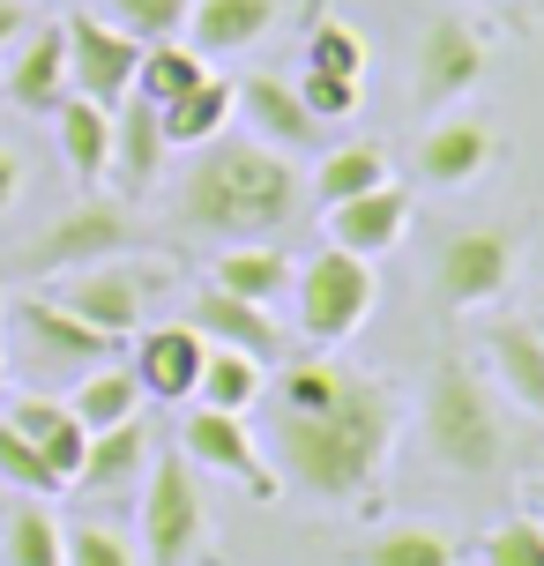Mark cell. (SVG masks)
I'll list each match as a JSON object with an SVG mask.
<instances>
[{"label": "cell", "mask_w": 544, "mask_h": 566, "mask_svg": "<svg viewBox=\"0 0 544 566\" xmlns=\"http://www.w3.org/2000/svg\"><path fill=\"white\" fill-rule=\"evenodd\" d=\"M396 448V396L373 373H344L328 410H276L269 418V462L291 492L314 500H373Z\"/></svg>", "instance_id": "cell-1"}, {"label": "cell", "mask_w": 544, "mask_h": 566, "mask_svg": "<svg viewBox=\"0 0 544 566\" xmlns=\"http://www.w3.org/2000/svg\"><path fill=\"white\" fill-rule=\"evenodd\" d=\"M179 224L201 231V239H276V231L299 217V171H291L284 149L269 142H201L195 165L179 171Z\"/></svg>", "instance_id": "cell-2"}, {"label": "cell", "mask_w": 544, "mask_h": 566, "mask_svg": "<svg viewBox=\"0 0 544 566\" xmlns=\"http://www.w3.org/2000/svg\"><path fill=\"white\" fill-rule=\"evenodd\" d=\"M418 432H426L432 470L448 478H492L508 462V432H500V396L478 366L440 358L426 373V396H418Z\"/></svg>", "instance_id": "cell-3"}, {"label": "cell", "mask_w": 544, "mask_h": 566, "mask_svg": "<svg viewBox=\"0 0 544 566\" xmlns=\"http://www.w3.org/2000/svg\"><path fill=\"white\" fill-rule=\"evenodd\" d=\"M135 522H143V566H195V552L209 544V492L179 448L149 454Z\"/></svg>", "instance_id": "cell-4"}, {"label": "cell", "mask_w": 544, "mask_h": 566, "mask_svg": "<svg viewBox=\"0 0 544 566\" xmlns=\"http://www.w3.org/2000/svg\"><path fill=\"white\" fill-rule=\"evenodd\" d=\"M291 298H299V336L328 350V343H344L366 328L373 298H380V276H373V261L344 254V247H321L299 276H291Z\"/></svg>", "instance_id": "cell-5"}, {"label": "cell", "mask_w": 544, "mask_h": 566, "mask_svg": "<svg viewBox=\"0 0 544 566\" xmlns=\"http://www.w3.org/2000/svg\"><path fill=\"white\" fill-rule=\"evenodd\" d=\"M165 291H172V269H165V261H127V254H113V261H90V269H67L53 298L67 313H83L90 328H105L113 343H127L135 328H143V313L157 306Z\"/></svg>", "instance_id": "cell-6"}, {"label": "cell", "mask_w": 544, "mask_h": 566, "mask_svg": "<svg viewBox=\"0 0 544 566\" xmlns=\"http://www.w3.org/2000/svg\"><path fill=\"white\" fill-rule=\"evenodd\" d=\"M522 239L508 224H462L432 247V306L440 313H478L515 283Z\"/></svg>", "instance_id": "cell-7"}, {"label": "cell", "mask_w": 544, "mask_h": 566, "mask_svg": "<svg viewBox=\"0 0 544 566\" xmlns=\"http://www.w3.org/2000/svg\"><path fill=\"white\" fill-rule=\"evenodd\" d=\"M485 38L470 15H432L418 30V60H410V97H418V113H448L462 105L470 90L485 83Z\"/></svg>", "instance_id": "cell-8"}, {"label": "cell", "mask_w": 544, "mask_h": 566, "mask_svg": "<svg viewBox=\"0 0 544 566\" xmlns=\"http://www.w3.org/2000/svg\"><path fill=\"white\" fill-rule=\"evenodd\" d=\"M179 454H187L195 470H217V478L247 484L254 500H276V492H284L276 462L261 454V440L247 432V418H239V410H209V402H195V410L179 418Z\"/></svg>", "instance_id": "cell-9"}, {"label": "cell", "mask_w": 544, "mask_h": 566, "mask_svg": "<svg viewBox=\"0 0 544 566\" xmlns=\"http://www.w3.org/2000/svg\"><path fill=\"white\" fill-rule=\"evenodd\" d=\"M135 247V217H127V201H75V209H60L45 239L23 254L30 276H67V269H90V261H113Z\"/></svg>", "instance_id": "cell-10"}, {"label": "cell", "mask_w": 544, "mask_h": 566, "mask_svg": "<svg viewBox=\"0 0 544 566\" xmlns=\"http://www.w3.org/2000/svg\"><path fill=\"white\" fill-rule=\"evenodd\" d=\"M15 343H23L30 373H75L83 380L90 366H105V358H119V343L105 336V328H90L83 313H67L60 298H23L15 306Z\"/></svg>", "instance_id": "cell-11"}, {"label": "cell", "mask_w": 544, "mask_h": 566, "mask_svg": "<svg viewBox=\"0 0 544 566\" xmlns=\"http://www.w3.org/2000/svg\"><path fill=\"white\" fill-rule=\"evenodd\" d=\"M67 90L90 97V105H119L135 90V67H143V45L113 30L105 15H67Z\"/></svg>", "instance_id": "cell-12"}, {"label": "cell", "mask_w": 544, "mask_h": 566, "mask_svg": "<svg viewBox=\"0 0 544 566\" xmlns=\"http://www.w3.org/2000/svg\"><path fill=\"white\" fill-rule=\"evenodd\" d=\"M500 127L478 113H432V127L418 135V179L426 187H470L500 165Z\"/></svg>", "instance_id": "cell-13"}, {"label": "cell", "mask_w": 544, "mask_h": 566, "mask_svg": "<svg viewBox=\"0 0 544 566\" xmlns=\"http://www.w3.org/2000/svg\"><path fill=\"white\" fill-rule=\"evenodd\" d=\"M201 358H209V343H201L195 321L135 328V380H143V402H195Z\"/></svg>", "instance_id": "cell-14"}, {"label": "cell", "mask_w": 544, "mask_h": 566, "mask_svg": "<svg viewBox=\"0 0 544 566\" xmlns=\"http://www.w3.org/2000/svg\"><path fill=\"white\" fill-rule=\"evenodd\" d=\"M402 231H410V195H402L396 179L328 209V247H344L358 261H380L388 247H402Z\"/></svg>", "instance_id": "cell-15"}, {"label": "cell", "mask_w": 544, "mask_h": 566, "mask_svg": "<svg viewBox=\"0 0 544 566\" xmlns=\"http://www.w3.org/2000/svg\"><path fill=\"white\" fill-rule=\"evenodd\" d=\"M269 30H276V0H187L179 38L201 60H231V53H254Z\"/></svg>", "instance_id": "cell-16"}, {"label": "cell", "mask_w": 544, "mask_h": 566, "mask_svg": "<svg viewBox=\"0 0 544 566\" xmlns=\"http://www.w3.org/2000/svg\"><path fill=\"white\" fill-rule=\"evenodd\" d=\"M165 127H157V105L149 97H119L113 105V171L105 179H119V195H149L157 187V171H165Z\"/></svg>", "instance_id": "cell-17"}, {"label": "cell", "mask_w": 544, "mask_h": 566, "mask_svg": "<svg viewBox=\"0 0 544 566\" xmlns=\"http://www.w3.org/2000/svg\"><path fill=\"white\" fill-rule=\"evenodd\" d=\"M239 113H247L254 142H269V149H314L321 142V119L306 113L299 83H284V75H247L239 83Z\"/></svg>", "instance_id": "cell-18"}, {"label": "cell", "mask_w": 544, "mask_h": 566, "mask_svg": "<svg viewBox=\"0 0 544 566\" xmlns=\"http://www.w3.org/2000/svg\"><path fill=\"white\" fill-rule=\"evenodd\" d=\"M485 366H492L500 396L515 402V410L544 418V336H537V321H492L485 328Z\"/></svg>", "instance_id": "cell-19"}, {"label": "cell", "mask_w": 544, "mask_h": 566, "mask_svg": "<svg viewBox=\"0 0 544 566\" xmlns=\"http://www.w3.org/2000/svg\"><path fill=\"white\" fill-rule=\"evenodd\" d=\"M0 90H8V105H15V113L53 119V105L67 97V30H60V23L30 30L23 53H15V67L0 75Z\"/></svg>", "instance_id": "cell-20"}, {"label": "cell", "mask_w": 544, "mask_h": 566, "mask_svg": "<svg viewBox=\"0 0 544 566\" xmlns=\"http://www.w3.org/2000/svg\"><path fill=\"white\" fill-rule=\"evenodd\" d=\"M195 328H201V343L247 350V358H261V366H276V358H284V328H276V321H269V306H254V298H231V291H201Z\"/></svg>", "instance_id": "cell-21"}, {"label": "cell", "mask_w": 544, "mask_h": 566, "mask_svg": "<svg viewBox=\"0 0 544 566\" xmlns=\"http://www.w3.org/2000/svg\"><path fill=\"white\" fill-rule=\"evenodd\" d=\"M299 276V261L269 239H231L224 254L209 261V291H231V298H254V306H276Z\"/></svg>", "instance_id": "cell-22"}, {"label": "cell", "mask_w": 544, "mask_h": 566, "mask_svg": "<svg viewBox=\"0 0 544 566\" xmlns=\"http://www.w3.org/2000/svg\"><path fill=\"white\" fill-rule=\"evenodd\" d=\"M8 424L23 432L30 448L53 462L60 478L75 484V470H83V448H90V432H83V418L67 410V396H15L8 402Z\"/></svg>", "instance_id": "cell-23"}, {"label": "cell", "mask_w": 544, "mask_h": 566, "mask_svg": "<svg viewBox=\"0 0 544 566\" xmlns=\"http://www.w3.org/2000/svg\"><path fill=\"white\" fill-rule=\"evenodd\" d=\"M53 127H60V157H67V171L83 179V187H97L105 171H113V105H90V97H60L53 105Z\"/></svg>", "instance_id": "cell-24"}, {"label": "cell", "mask_w": 544, "mask_h": 566, "mask_svg": "<svg viewBox=\"0 0 544 566\" xmlns=\"http://www.w3.org/2000/svg\"><path fill=\"white\" fill-rule=\"evenodd\" d=\"M231 113H239V83H224V75H201L187 97L157 105V127H165V142H172V149H201V142H217V135L231 127Z\"/></svg>", "instance_id": "cell-25"}, {"label": "cell", "mask_w": 544, "mask_h": 566, "mask_svg": "<svg viewBox=\"0 0 544 566\" xmlns=\"http://www.w3.org/2000/svg\"><path fill=\"white\" fill-rule=\"evenodd\" d=\"M143 462H149V424L143 418L105 424V432H90L75 484L83 492H127V484H143Z\"/></svg>", "instance_id": "cell-26"}, {"label": "cell", "mask_w": 544, "mask_h": 566, "mask_svg": "<svg viewBox=\"0 0 544 566\" xmlns=\"http://www.w3.org/2000/svg\"><path fill=\"white\" fill-rule=\"evenodd\" d=\"M67 410L83 418V432L127 424V418H143V380H135V366H119V358H105V366H90L83 380L67 388Z\"/></svg>", "instance_id": "cell-27"}, {"label": "cell", "mask_w": 544, "mask_h": 566, "mask_svg": "<svg viewBox=\"0 0 544 566\" xmlns=\"http://www.w3.org/2000/svg\"><path fill=\"white\" fill-rule=\"evenodd\" d=\"M0 566H67L53 507H38V500L8 507V522H0Z\"/></svg>", "instance_id": "cell-28"}, {"label": "cell", "mask_w": 544, "mask_h": 566, "mask_svg": "<svg viewBox=\"0 0 544 566\" xmlns=\"http://www.w3.org/2000/svg\"><path fill=\"white\" fill-rule=\"evenodd\" d=\"M195 402H209V410H239V418H247V410L261 402V358H247V350H224V343H209Z\"/></svg>", "instance_id": "cell-29"}, {"label": "cell", "mask_w": 544, "mask_h": 566, "mask_svg": "<svg viewBox=\"0 0 544 566\" xmlns=\"http://www.w3.org/2000/svg\"><path fill=\"white\" fill-rule=\"evenodd\" d=\"M201 75H209V60H201L187 38H165V45H143V67H135V97H149V105H172V97H187Z\"/></svg>", "instance_id": "cell-30"}, {"label": "cell", "mask_w": 544, "mask_h": 566, "mask_svg": "<svg viewBox=\"0 0 544 566\" xmlns=\"http://www.w3.org/2000/svg\"><path fill=\"white\" fill-rule=\"evenodd\" d=\"M321 201L336 209V201L366 195V187H388V149L380 142H344V149H321V171H314Z\"/></svg>", "instance_id": "cell-31"}, {"label": "cell", "mask_w": 544, "mask_h": 566, "mask_svg": "<svg viewBox=\"0 0 544 566\" xmlns=\"http://www.w3.org/2000/svg\"><path fill=\"white\" fill-rule=\"evenodd\" d=\"M358 566H456V544L440 537V530H380V537L358 552Z\"/></svg>", "instance_id": "cell-32"}, {"label": "cell", "mask_w": 544, "mask_h": 566, "mask_svg": "<svg viewBox=\"0 0 544 566\" xmlns=\"http://www.w3.org/2000/svg\"><path fill=\"white\" fill-rule=\"evenodd\" d=\"M0 478L15 484L23 500H53V492H67V478H60V470H53L38 448H30V440H23L8 418H0Z\"/></svg>", "instance_id": "cell-33"}, {"label": "cell", "mask_w": 544, "mask_h": 566, "mask_svg": "<svg viewBox=\"0 0 544 566\" xmlns=\"http://www.w3.org/2000/svg\"><path fill=\"white\" fill-rule=\"evenodd\" d=\"M97 15L113 30H127L135 45H165V38L187 30V0H105Z\"/></svg>", "instance_id": "cell-34"}, {"label": "cell", "mask_w": 544, "mask_h": 566, "mask_svg": "<svg viewBox=\"0 0 544 566\" xmlns=\"http://www.w3.org/2000/svg\"><path fill=\"white\" fill-rule=\"evenodd\" d=\"M60 552L67 566H143V544L113 530V522H75V530H60Z\"/></svg>", "instance_id": "cell-35"}, {"label": "cell", "mask_w": 544, "mask_h": 566, "mask_svg": "<svg viewBox=\"0 0 544 566\" xmlns=\"http://www.w3.org/2000/svg\"><path fill=\"white\" fill-rule=\"evenodd\" d=\"M478 559L485 566H544V514H508L500 530H485Z\"/></svg>", "instance_id": "cell-36"}, {"label": "cell", "mask_w": 544, "mask_h": 566, "mask_svg": "<svg viewBox=\"0 0 544 566\" xmlns=\"http://www.w3.org/2000/svg\"><path fill=\"white\" fill-rule=\"evenodd\" d=\"M306 67H321V75H366V38L351 23H336V15H321L314 38H306Z\"/></svg>", "instance_id": "cell-37"}, {"label": "cell", "mask_w": 544, "mask_h": 566, "mask_svg": "<svg viewBox=\"0 0 544 566\" xmlns=\"http://www.w3.org/2000/svg\"><path fill=\"white\" fill-rule=\"evenodd\" d=\"M299 97H306V113L328 127V119H351L366 97H358V75H321V67H306V83H299Z\"/></svg>", "instance_id": "cell-38"}, {"label": "cell", "mask_w": 544, "mask_h": 566, "mask_svg": "<svg viewBox=\"0 0 544 566\" xmlns=\"http://www.w3.org/2000/svg\"><path fill=\"white\" fill-rule=\"evenodd\" d=\"M15 187H23V157H15V149L0 142V209L15 201Z\"/></svg>", "instance_id": "cell-39"}, {"label": "cell", "mask_w": 544, "mask_h": 566, "mask_svg": "<svg viewBox=\"0 0 544 566\" xmlns=\"http://www.w3.org/2000/svg\"><path fill=\"white\" fill-rule=\"evenodd\" d=\"M23 30H30L23 0H0V45H23Z\"/></svg>", "instance_id": "cell-40"}, {"label": "cell", "mask_w": 544, "mask_h": 566, "mask_svg": "<svg viewBox=\"0 0 544 566\" xmlns=\"http://www.w3.org/2000/svg\"><path fill=\"white\" fill-rule=\"evenodd\" d=\"M530 500H537V507H544V478H537V484H530Z\"/></svg>", "instance_id": "cell-41"}, {"label": "cell", "mask_w": 544, "mask_h": 566, "mask_svg": "<svg viewBox=\"0 0 544 566\" xmlns=\"http://www.w3.org/2000/svg\"><path fill=\"white\" fill-rule=\"evenodd\" d=\"M537 336H544V321H537Z\"/></svg>", "instance_id": "cell-42"}]
</instances>
